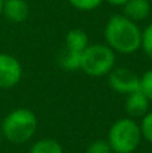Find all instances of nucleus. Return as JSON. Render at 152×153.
<instances>
[{
	"label": "nucleus",
	"instance_id": "f257e3e1",
	"mask_svg": "<svg viewBox=\"0 0 152 153\" xmlns=\"http://www.w3.org/2000/svg\"><path fill=\"white\" fill-rule=\"evenodd\" d=\"M104 40L116 54L129 55L140 50L142 28L136 22L123 13H116L108 19L104 27Z\"/></svg>",
	"mask_w": 152,
	"mask_h": 153
},
{
	"label": "nucleus",
	"instance_id": "f03ea898",
	"mask_svg": "<svg viewBox=\"0 0 152 153\" xmlns=\"http://www.w3.org/2000/svg\"><path fill=\"white\" fill-rule=\"evenodd\" d=\"M38 128V118L31 109L18 108L3 118L0 129L3 138L12 144H24L34 137Z\"/></svg>",
	"mask_w": 152,
	"mask_h": 153
},
{
	"label": "nucleus",
	"instance_id": "7ed1b4c3",
	"mask_svg": "<svg viewBox=\"0 0 152 153\" xmlns=\"http://www.w3.org/2000/svg\"><path fill=\"white\" fill-rule=\"evenodd\" d=\"M107 140L113 153H133L143 141L139 122L131 117L116 120L110 125Z\"/></svg>",
	"mask_w": 152,
	"mask_h": 153
},
{
	"label": "nucleus",
	"instance_id": "20e7f679",
	"mask_svg": "<svg viewBox=\"0 0 152 153\" xmlns=\"http://www.w3.org/2000/svg\"><path fill=\"white\" fill-rule=\"evenodd\" d=\"M116 67V53L105 43L89 45L81 53L80 70L86 75L98 78L107 76Z\"/></svg>",
	"mask_w": 152,
	"mask_h": 153
},
{
	"label": "nucleus",
	"instance_id": "39448f33",
	"mask_svg": "<svg viewBox=\"0 0 152 153\" xmlns=\"http://www.w3.org/2000/svg\"><path fill=\"white\" fill-rule=\"evenodd\" d=\"M108 76V85L117 94L128 95L140 90V76L128 67H115Z\"/></svg>",
	"mask_w": 152,
	"mask_h": 153
},
{
	"label": "nucleus",
	"instance_id": "423d86ee",
	"mask_svg": "<svg viewBox=\"0 0 152 153\" xmlns=\"http://www.w3.org/2000/svg\"><path fill=\"white\" fill-rule=\"evenodd\" d=\"M23 78V66L16 56L0 53V89L15 87Z\"/></svg>",
	"mask_w": 152,
	"mask_h": 153
},
{
	"label": "nucleus",
	"instance_id": "0eeeda50",
	"mask_svg": "<svg viewBox=\"0 0 152 153\" xmlns=\"http://www.w3.org/2000/svg\"><path fill=\"white\" fill-rule=\"evenodd\" d=\"M150 98L142 90H137V91L125 95L124 109H125L127 117H131L133 120L144 117L150 111Z\"/></svg>",
	"mask_w": 152,
	"mask_h": 153
},
{
	"label": "nucleus",
	"instance_id": "6e6552de",
	"mask_svg": "<svg viewBox=\"0 0 152 153\" xmlns=\"http://www.w3.org/2000/svg\"><path fill=\"white\" fill-rule=\"evenodd\" d=\"M1 15L10 23H23L30 15V7L26 0H3Z\"/></svg>",
	"mask_w": 152,
	"mask_h": 153
},
{
	"label": "nucleus",
	"instance_id": "1a4fd4ad",
	"mask_svg": "<svg viewBox=\"0 0 152 153\" xmlns=\"http://www.w3.org/2000/svg\"><path fill=\"white\" fill-rule=\"evenodd\" d=\"M151 12L152 5L150 0H128L123 7V15L136 23L148 19Z\"/></svg>",
	"mask_w": 152,
	"mask_h": 153
},
{
	"label": "nucleus",
	"instance_id": "9d476101",
	"mask_svg": "<svg viewBox=\"0 0 152 153\" xmlns=\"http://www.w3.org/2000/svg\"><path fill=\"white\" fill-rule=\"evenodd\" d=\"M89 43V36L81 28H73L65 36V48L75 53H82Z\"/></svg>",
	"mask_w": 152,
	"mask_h": 153
},
{
	"label": "nucleus",
	"instance_id": "9b49d317",
	"mask_svg": "<svg viewBox=\"0 0 152 153\" xmlns=\"http://www.w3.org/2000/svg\"><path fill=\"white\" fill-rule=\"evenodd\" d=\"M28 153H63V148L55 138H40L30 146Z\"/></svg>",
	"mask_w": 152,
	"mask_h": 153
},
{
	"label": "nucleus",
	"instance_id": "f8f14e48",
	"mask_svg": "<svg viewBox=\"0 0 152 153\" xmlns=\"http://www.w3.org/2000/svg\"><path fill=\"white\" fill-rule=\"evenodd\" d=\"M59 66L66 71H75L81 67V53L70 51L65 48L59 55Z\"/></svg>",
	"mask_w": 152,
	"mask_h": 153
},
{
	"label": "nucleus",
	"instance_id": "ddd939ff",
	"mask_svg": "<svg viewBox=\"0 0 152 153\" xmlns=\"http://www.w3.org/2000/svg\"><path fill=\"white\" fill-rule=\"evenodd\" d=\"M140 48L152 61V22L142 30V45H140Z\"/></svg>",
	"mask_w": 152,
	"mask_h": 153
},
{
	"label": "nucleus",
	"instance_id": "4468645a",
	"mask_svg": "<svg viewBox=\"0 0 152 153\" xmlns=\"http://www.w3.org/2000/svg\"><path fill=\"white\" fill-rule=\"evenodd\" d=\"M67 1L75 10L82 11V12H90L98 8L104 3V0H67Z\"/></svg>",
	"mask_w": 152,
	"mask_h": 153
},
{
	"label": "nucleus",
	"instance_id": "2eb2a0df",
	"mask_svg": "<svg viewBox=\"0 0 152 153\" xmlns=\"http://www.w3.org/2000/svg\"><path fill=\"white\" fill-rule=\"evenodd\" d=\"M140 130H142L143 140L150 143L152 145V111L150 110L144 117H142V121L139 122Z\"/></svg>",
	"mask_w": 152,
	"mask_h": 153
},
{
	"label": "nucleus",
	"instance_id": "dca6fc26",
	"mask_svg": "<svg viewBox=\"0 0 152 153\" xmlns=\"http://www.w3.org/2000/svg\"><path fill=\"white\" fill-rule=\"evenodd\" d=\"M86 153H113L108 140H94L86 148Z\"/></svg>",
	"mask_w": 152,
	"mask_h": 153
},
{
	"label": "nucleus",
	"instance_id": "f3484780",
	"mask_svg": "<svg viewBox=\"0 0 152 153\" xmlns=\"http://www.w3.org/2000/svg\"><path fill=\"white\" fill-rule=\"evenodd\" d=\"M140 90L152 101V69L143 73L140 76Z\"/></svg>",
	"mask_w": 152,
	"mask_h": 153
},
{
	"label": "nucleus",
	"instance_id": "a211bd4d",
	"mask_svg": "<svg viewBox=\"0 0 152 153\" xmlns=\"http://www.w3.org/2000/svg\"><path fill=\"white\" fill-rule=\"evenodd\" d=\"M128 0H104V3H108L112 7H124Z\"/></svg>",
	"mask_w": 152,
	"mask_h": 153
},
{
	"label": "nucleus",
	"instance_id": "6ab92c4d",
	"mask_svg": "<svg viewBox=\"0 0 152 153\" xmlns=\"http://www.w3.org/2000/svg\"><path fill=\"white\" fill-rule=\"evenodd\" d=\"M1 8H3V0H0V16H1Z\"/></svg>",
	"mask_w": 152,
	"mask_h": 153
},
{
	"label": "nucleus",
	"instance_id": "aec40b11",
	"mask_svg": "<svg viewBox=\"0 0 152 153\" xmlns=\"http://www.w3.org/2000/svg\"><path fill=\"white\" fill-rule=\"evenodd\" d=\"M1 140H3V133H1V129H0V144H1Z\"/></svg>",
	"mask_w": 152,
	"mask_h": 153
}]
</instances>
